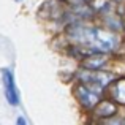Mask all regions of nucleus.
<instances>
[{
  "label": "nucleus",
  "mask_w": 125,
  "mask_h": 125,
  "mask_svg": "<svg viewBox=\"0 0 125 125\" xmlns=\"http://www.w3.org/2000/svg\"><path fill=\"white\" fill-rule=\"evenodd\" d=\"M97 87V84H85V85H79L78 89V97H79L81 103L87 108H92L95 103L98 101V95H100V87Z\"/></svg>",
  "instance_id": "f257e3e1"
},
{
  "label": "nucleus",
  "mask_w": 125,
  "mask_h": 125,
  "mask_svg": "<svg viewBox=\"0 0 125 125\" xmlns=\"http://www.w3.org/2000/svg\"><path fill=\"white\" fill-rule=\"evenodd\" d=\"M2 81H3V87H5V97L8 100L10 104H19V95L16 90V84H14V78H13L10 70H2Z\"/></svg>",
  "instance_id": "f03ea898"
},
{
  "label": "nucleus",
  "mask_w": 125,
  "mask_h": 125,
  "mask_svg": "<svg viewBox=\"0 0 125 125\" xmlns=\"http://www.w3.org/2000/svg\"><path fill=\"white\" fill-rule=\"evenodd\" d=\"M114 98L120 103H125V79L119 81L114 85Z\"/></svg>",
  "instance_id": "7ed1b4c3"
},
{
  "label": "nucleus",
  "mask_w": 125,
  "mask_h": 125,
  "mask_svg": "<svg viewBox=\"0 0 125 125\" xmlns=\"http://www.w3.org/2000/svg\"><path fill=\"white\" fill-rule=\"evenodd\" d=\"M114 111H116L114 104H111L109 101H104V103H101L98 106L97 114H100V116H109V114H114Z\"/></svg>",
  "instance_id": "20e7f679"
}]
</instances>
